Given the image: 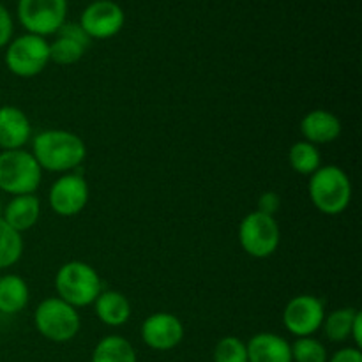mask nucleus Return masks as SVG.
Instances as JSON below:
<instances>
[{
    "label": "nucleus",
    "instance_id": "412c9836",
    "mask_svg": "<svg viewBox=\"0 0 362 362\" xmlns=\"http://www.w3.org/2000/svg\"><path fill=\"white\" fill-rule=\"evenodd\" d=\"M359 315L361 311L356 310V308H338L332 313L325 315L324 324H322V331H324L325 338L332 343L349 341L350 334H352V327Z\"/></svg>",
    "mask_w": 362,
    "mask_h": 362
},
{
    "label": "nucleus",
    "instance_id": "f257e3e1",
    "mask_svg": "<svg viewBox=\"0 0 362 362\" xmlns=\"http://www.w3.org/2000/svg\"><path fill=\"white\" fill-rule=\"evenodd\" d=\"M32 156L41 170L52 173H69L87 158V145L66 129H46L32 138Z\"/></svg>",
    "mask_w": 362,
    "mask_h": 362
},
{
    "label": "nucleus",
    "instance_id": "0eeeda50",
    "mask_svg": "<svg viewBox=\"0 0 362 362\" xmlns=\"http://www.w3.org/2000/svg\"><path fill=\"white\" fill-rule=\"evenodd\" d=\"M239 243L244 253L253 258H269L278 251L281 232L274 216L253 211L239 225Z\"/></svg>",
    "mask_w": 362,
    "mask_h": 362
},
{
    "label": "nucleus",
    "instance_id": "c85d7f7f",
    "mask_svg": "<svg viewBox=\"0 0 362 362\" xmlns=\"http://www.w3.org/2000/svg\"><path fill=\"white\" fill-rule=\"evenodd\" d=\"M350 339H352L354 343H356L357 349H361L362 346V313L357 317L356 324H354L352 327V334H350Z\"/></svg>",
    "mask_w": 362,
    "mask_h": 362
},
{
    "label": "nucleus",
    "instance_id": "4be33fe9",
    "mask_svg": "<svg viewBox=\"0 0 362 362\" xmlns=\"http://www.w3.org/2000/svg\"><path fill=\"white\" fill-rule=\"evenodd\" d=\"M288 161L293 172H297L299 175L310 177L322 166V156L317 145L310 144L306 140H300L290 147Z\"/></svg>",
    "mask_w": 362,
    "mask_h": 362
},
{
    "label": "nucleus",
    "instance_id": "393cba45",
    "mask_svg": "<svg viewBox=\"0 0 362 362\" xmlns=\"http://www.w3.org/2000/svg\"><path fill=\"white\" fill-rule=\"evenodd\" d=\"M212 359L214 362H247L246 343L235 336H225L216 343Z\"/></svg>",
    "mask_w": 362,
    "mask_h": 362
},
{
    "label": "nucleus",
    "instance_id": "6e6552de",
    "mask_svg": "<svg viewBox=\"0 0 362 362\" xmlns=\"http://www.w3.org/2000/svg\"><path fill=\"white\" fill-rule=\"evenodd\" d=\"M16 16L27 34L55 35L66 23L67 0H18Z\"/></svg>",
    "mask_w": 362,
    "mask_h": 362
},
{
    "label": "nucleus",
    "instance_id": "bb28decb",
    "mask_svg": "<svg viewBox=\"0 0 362 362\" xmlns=\"http://www.w3.org/2000/svg\"><path fill=\"white\" fill-rule=\"evenodd\" d=\"M279 207H281V198H279V194L274 193V191H265V193H262L260 198H258V212H264V214L274 216L276 218V212L279 211Z\"/></svg>",
    "mask_w": 362,
    "mask_h": 362
},
{
    "label": "nucleus",
    "instance_id": "ddd939ff",
    "mask_svg": "<svg viewBox=\"0 0 362 362\" xmlns=\"http://www.w3.org/2000/svg\"><path fill=\"white\" fill-rule=\"evenodd\" d=\"M90 37L78 23L66 21L49 42V60L59 66H73L87 52Z\"/></svg>",
    "mask_w": 362,
    "mask_h": 362
},
{
    "label": "nucleus",
    "instance_id": "aec40b11",
    "mask_svg": "<svg viewBox=\"0 0 362 362\" xmlns=\"http://www.w3.org/2000/svg\"><path fill=\"white\" fill-rule=\"evenodd\" d=\"M90 362H138L136 350L122 336H105L95 345Z\"/></svg>",
    "mask_w": 362,
    "mask_h": 362
},
{
    "label": "nucleus",
    "instance_id": "a878e982",
    "mask_svg": "<svg viewBox=\"0 0 362 362\" xmlns=\"http://www.w3.org/2000/svg\"><path fill=\"white\" fill-rule=\"evenodd\" d=\"M14 23L9 9L4 4H0V48H6L13 39Z\"/></svg>",
    "mask_w": 362,
    "mask_h": 362
},
{
    "label": "nucleus",
    "instance_id": "cd10ccee",
    "mask_svg": "<svg viewBox=\"0 0 362 362\" xmlns=\"http://www.w3.org/2000/svg\"><path fill=\"white\" fill-rule=\"evenodd\" d=\"M327 362H362V352L357 346H345L332 354Z\"/></svg>",
    "mask_w": 362,
    "mask_h": 362
},
{
    "label": "nucleus",
    "instance_id": "2eb2a0df",
    "mask_svg": "<svg viewBox=\"0 0 362 362\" xmlns=\"http://www.w3.org/2000/svg\"><path fill=\"white\" fill-rule=\"evenodd\" d=\"M300 134L313 145L332 144L341 134V120L327 110H311L300 120Z\"/></svg>",
    "mask_w": 362,
    "mask_h": 362
},
{
    "label": "nucleus",
    "instance_id": "f03ea898",
    "mask_svg": "<svg viewBox=\"0 0 362 362\" xmlns=\"http://www.w3.org/2000/svg\"><path fill=\"white\" fill-rule=\"evenodd\" d=\"M308 193L318 212L325 216H339L352 202V182L339 166H320L313 175H310Z\"/></svg>",
    "mask_w": 362,
    "mask_h": 362
},
{
    "label": "nucleus",
    "instance_id": "5701e85b",
    "mask_svg": "<svg viewBox=\"0 0 362 362\" xmlns=\"http://www.w3.org/2000/svg\"><path fill=\"white\" fill-rule=\"evenodd\" d=\"M23 255V239L21 233L11 228L0 216V271L9 269L20 262Z\"/></svg>",
    "mask_w": 362,
    "mask_h": 362
},
{
    "label": "nucleus",
    "instance_id": "39448f33",
    "mask_svg": "<svg viewBox=\"0 0 362 362\" xmlns=\"http://www.w3.org/2000/svg\"><path fill=\"white\" fill-rule=\"evenodd\" d=\"M42 179V170L30 152L18 151L0 152V191L20 197L34 194Z\"/></svg>",
    "mask_w": 362,
    "mask_h": 362
},
{
    "label": "nucleus",
    "instance_id": "4468645a",
    "mask_svg": "<svg viewBox=\"0 0 362 362\" xmlns=\"http://www.w3.org/2000/svg\"><path fill=\"white\" fill-rule=\"evenodd\" d=\"M32 140V124L18 106H0V148L18 151Z\"/></svg>",
    "mask_w": 362,
    "mask_h": 362
},
{
    "label": "nucleus",
    "instance_id": "9b49d317",
    "mask_svg": "<svg viewBox=\"0 0 362 362\" xmlns=\"http://www.w3.org/2000/svg\"><path fill=\"white\" fill-rule=\"evenodd\" d=\"M126 23V14L124 9L113 0H98L90 2L81 13L80 25L85 34L92 39H110L115 37L122 30Z\"/></svg>",
    "mask_w": 362,
    "mask_h": 362
},
{
    "label": "nucleus",
    "instance_id": "f3484780",
    "mask_svg": "<svg viewBox=\"0 0 362 362\" xmlns=\"http://www.w3.org/2000/svg\"><path fill=\"white\" fill-rule=\"evenodd\" d=\"M41 218V202L35 194H20L13 197L9 204L4 209L2 219L14 228L16 232L23 233L34 228Z\"/></svg>",
    "mask_w": 362,
    "mask_h": 362
},
{
    "label": "nucleus",
    "instance_id": "9d476101",
    "mask_svg": "<svg viewBox=\"0 0 362 362\" xmlns=\"http://www.w3.org/2000/svg\"><path fill=\"white\" fill-rule=\"evenodd\" d=\"M88 182L80 173H62L52 184L48 193V202L52 211L60 218L78 216L88 204Z\"/></svg>",
    "mask_w": 362,
    "mask_h": 362
},
{
    "label": "nucleus",
    "instance_id": "f8f14e48",
    "mask_svg": "<svg viewBox=\"0 0 362 362\" xmlns=\"http://www.w3.org/2000/svg\"><path fill=\"white\" fill-rule=\"evenodd\" d=\"M184 324L179 317L166 311H158L141 324L140 334L145 345L156 352H168L177 349L184 339Z\"/></svg>",
    "mask_w": 362,
    "mask_h": 362
},
{
    "label": "nucleus",
    "instance_id": "1a4fd4ad",
    "mask_svg": "<svg viewBox=\"0 0 362 362\" xmlns=\"http://www.w3.org/2000/svg\"><path fill=\"white\" fill-rule=\"evenodd\" d=\"M325 306L318 297L300 293L290 299L283 310V325L296 338H308L322 329Z\"/></svg>",
    "mask_w": 362,
    "mask_h": 362
},
{
    "label": "nucleus",
    "instance_id": "dca6fc26",
    "mask_svg": "<svg viewBox=\"0 0 362 362\" xmlns=\"http://www.w3.org/2000/svg\"><path fill=\"white\" fill-rule=\"evenodd\" d=\"M247 362H292V349L283 336L258 332L246 343Z\"/></svg>",
    "mask_w": 362,
    "mask_h": 362
},
{
    "label": "nucleus",
    "instance_id": "7ed1b4c3",
    "mask_svg": "<svg viewBox=\"0 0 362 362\" xmlns=\"http://www.w3.org/2000/svg\"><path fill=\"white\" fill-rule=\"evenodd\" d=\"M57 297L69 306H90L103 292L101 278L92 265L80 260H71L60 265L55 274Z\"/></svg>",
    "mask_w": 362,
    "mask_h": 362
},
{
    "label": "nucleus",
    "instance_id": "6ab92c4d",
    "mask_svg": "<svg viewBox=\"0 0 362 362\" xmlns=\"http://www.w3.org/2000/svg\"><path fill=\"white\" fill-rule=\"evenodd\" d=\"M30 290L27 281L18 274H6L0 278V313L18 315L28 306Z\"/></svg>",
    "mask_w": 362,
    "mask_h": 362
},
{
    "label": "nucleus",
    "instance_id": "c756f323",
    "mask_svg": "<svg viewBox=\"0 0 362 362\" xmlns=\"http://www.w3.org/2000/svg\"><path fill=\"white\" fill-rule=\"evenodd\" d=\"M90 2H98V0H90Z\"/></svg>",
    "mask_w": 362,
    "mask_h": 362
},
{
    "label": "nucleus",
    "instance_id": "20e7f679",
    "mask_svg": "<svg viewBox=\"0 0 362 362\" xmlns=\"http://www.w3.org/2000/svg\"><path fill=\"white\" fill-rule=\"evenodd\" d=\"M34 325L48 341L67 343L80 332L81 318L76 308L69 306L59 297H48L35 308Z\"/></svg>",
    "mask_w": 362,
    "mask_h": 362
},
{
    "label": "nucleus",
    "instance_id": "423d86ee",
    "mask_svg": "<svg viewBox=\"0 0 362 362\" xmlns=\"http://www.w3.org/2000/svg\"><path fill=\"white\" fill-rule=\"evenodd\" d=\"M4 62L14 76H37L46 69L49 62V42L41 35H18V37L11 39L9 45L6 46Z\"/></svg>",
    "mask_w": 362,
    "mask_h": 362
},
{
    "label": "nucleus",
    "instance_id": "b1692460",
    "mask_svg": "<svg viewBox=\"0 0 362 362\" xmlns=\"http://www.w3.org/2000/svg\"><path fill=\"white\" fill-rule=\"evenodd\" d=\"M290 349H292V362H327L329 359L325 345L313 336L297 338Z\"/></svg>",
    "mask_w": 362,
    "mask_h": 362
},
{
    "label": "nucleus",
    "instance_id": "a211bd4d",
    "mask_svg": "<svg viewBox=\"0 0 362 362\" xmlns=\"http://www.w3.org/2000/svg\"><path fill=\"white\" fill-rule=\"evenodd\" d=\"M94 311L101 324L122 327L131 318V303L119 290H103L94 300Z\"/></svg>",
    "mask_w": 362,
    "mask_h": 362
}]
</instances>
